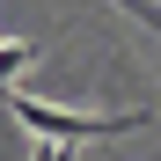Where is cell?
<instances>
[{
	"instance_id": "1",
	"label": "cell",
	"mask_w": 161,
	"mask_h": 161,
	"mask_svg": "<svg viewBox=\"0 0 161 161\" xmlns=\"http://www.w3.org/2000/svg\"><path fill=\"white\" fill-rule=\"evenodd\" d=\"M0 110L22 117L44 147H80V139H117V132H147L161 110H59V103H37V95H0Z\"/></svg>"
},
{
	"instance_id": "4",
	"label": "cell",
	"mask_w": 161,
	"mask_h": 161,
	"mask_svg": "<svg viewBox=\"0 0 161 161\" xmlns=\"http://www.w3.org/2000/svg\"><path fill=\"white\" fill-rule=\"evenodd\" d=\"M30 161H80V154H73V147H44V139H37V147H30Z\"/></svg>"
},
{
	"instance_id": "3",
	"label": "cell",
	"mask_w": 161,
	"mask_h": 161,
	"mask_svg": "<svg viewBox=\"0 0 161 161\" xmlns=\"http://www.w3.org/2000/svg\"><path fill=\"white\" fill-rule=\"evenodd\" d=\"M110 8H125V15H139V22H147V30L161 37V0H110Z\"/></svg>"
},
{
	"instance_id": "2",
	"label": "cell",
	"mask_w": 161,
	"mask_h": 161,
	"mask_svg": "<svg viewBox=\"0 0 161 161\" xmlns=\"http://www.w3.org/2000/svg\"><path fill=\"white\" fill-rule=\"evenodd\" d=\"M37 59H44V51H37L30 37H8V44H0V95H15V80L30 73Z\"/></svg>"
}]
</instances>
